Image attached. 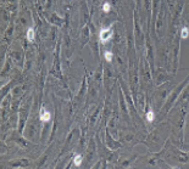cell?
I'll return each instance as SVG.
<instances>
[{"label":"cell","mask_w":189,"mask_h":169,"mask_svg":"<svg viewBox=\"0 0 189 169\" xmlns=\"http://www.w3.org/2000/svg\"><path fill=\"white\" fill-rule=\"evenodd\" d=\"M112 34H114L112 29H110V28H102L101 31H100V34H99L100 40H101L102 44H105V43H107V41L110 40Z\"/></svg>","instance_id":"cell-1"},{"label":"cell","mask_w":189,"mask_h":169,"mask_svg":"<svg viewBox=\"0 0 189 169\" xmlns=\"http://www.w3.org/2000/svg\"><path fill=\"white\" fill-rule=\"evenodd\" d=\"M51 118V114L49 111H46L45 108H42V111H40V119H42V122H49Z\"/></svg>","instance_id":"cell-2"},{"label":"cell","mask_w":189,"mask_h":169,"mask_svg":"<svg viewBox=\"0 0 189 169\" xmlns=\"http://www.w3.org/2000/svg\"><path fill=\"white\" fill-rule=\"evenodd\" d=\"M34 31H33V28H28V31H27V39L29 41H33L34 40Z\"/></svg>","instance_id":"cell-3"},{"label":"cell","mask_w":189,"mask_h":169,"mask_svg":"<svg viewBox=\"0 0 189 169\" xmlns=\"http://www.w3.org/2000/svg\"><path fill=\"white\" fill-rule=\"evenodd\" d=\"M188 35H189V29L187 27H183L182 28V33H181V38L185 39V38H188Z\"/></svg>","instance_id":"cell-4"},{"label":"cell","mask_w":189,"mask_h":169,"mask_svg":"<svg viewBox=\"0 0 189 169\" xmlns=\"http://www.w3.org/2000/svg\"><path fill=\"white\" fill-rule=\"evenodd\" d=\"M81 162H82V156H81V155H76V157H74V159H73L74 165L79 167V165H81Z\"/></svg>","instance_id":"cell-5"},{"label":"cell","mask_w":189,"mask_h":169,"mask_svg":"<svg viewBox=\"0 0 189 169\" xmlns=\"http://www.w3.org/2000/svg\"><path fill=\"white\" fill-rule=\"evenodd\" d=\"M154 118H155V114H154V112H152V111H149V112L147 113V119L149 120V122H152Z\"/></svg>","instance_id":"cell-6"},{"label":"cell","mask_w":189,"mask_h":169,"mask_svg":"<svg viewBox=\"0 0 189 169\" xmlns=\"http://www.w3.org/2000/svg\"><path fill=\"white\" fill-rule=\"evenodd\" d=\"M105 59H106V61L107 62H111V60H112V54H111L110 51H105Z\"/></svg>","instance_id":"cell-7"},{"label":"cell","mask_w":189,"mask_h":169,"mask_svg":"<svg viewBox=\"0 0 189 169\" xmlns=\"http://www.w3.org/2000/svg\"><path fill=\"white\" fill-rule=\"evenodd\" d=\"M110 9H111L110 4H109V3H104V5H102V10H104L105 12H109V11H110Z\"/></svg>","instance_id":"cell-8"}]
</instances>
